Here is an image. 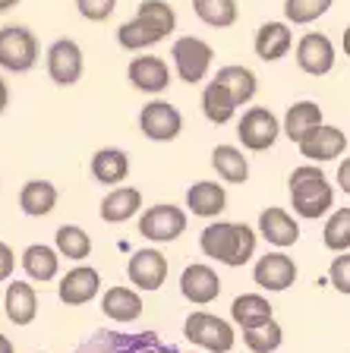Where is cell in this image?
Wrapping results in <instances>:
<instances>
[{
	"mask_svg": "<svg viewBox=\"0 0 350 353\" xmlns=\"http://www.w3.org/2000/svg\"><path fill=\"white\" fill-rule=\"evenodd\" d=\"M199 250L208 259H218L224 265H246L255 252V234L246 224H231V221H218L208 224L199 236Z\"/></svg>",
	"mask_w": 350,
	"mask_h": 353,
	"instance_id": "6da1fadb",
	"label": "cell"
},
{
	"mask_svg": "<svg viewBox=\"0 0 350 353\" xmlns=\"http://www.w3.org/2000/svg\"><path fill=\"white\" fill-rule=\"evenodd\" d=\"M287 183H291L293 212L303 214V218H322L331 208V202H335V190H331L329 176L322 174L315 164L293 168Z\"/></svg>",
	"mask_w": 350,
	"mask_h": 353,
	"instance_id": "7a4b0ae2",
	"label": "cell"
},
{
	"mask_svg": "<svg viewBox=\"0 0 350 353\" xmlns=\"http://www.w3.org/2000/svg\"><path fill=\"white\" fill-rule=\"evenodd\" d=\"M73 353H177L174 347H164L155 331L142 334H120V331H95L88 341H82Z\"/></svg>",
	"mask_w": 350,
	"mask_h": 353,
	"instance_id": "3957f363",
	"label": "cell"
},
{
	"mask_svg": "<svg viewBox=\"0 0 350 353\" xmlns=\"http://www.w3.org/2000/svg\"><path fill=\"white\" fill-rule=\"evenodd\" d=\"M171 57H174L177 76H180L183 82L196 85V82H202L205 73H208L215 51H212V44L202 41V38L183 35V38H177V41H174V48H171Z\"/></svg>",
	"mask_w": 350,
	"mask_h": 353,
	"instance_id": "277c9868",
	"label": "cell"
},
{
	"mask_svg": "<svg viewBox=\"0 0 350 353\" xmlns=\"http://www.w3.org/2000/svg\"><path fill=\"white\" fill-rule=\"evenodd\" d=\"M38 60V41L26 26H3L0 29V66L10 73H26Z\"/></svg>",
	"mask_w": 350,
	"mask_h": 353,
	"instance_id": "5b68a950",
	"label": "cell"
},
{
	"mask_svg": "<svg viewBox=\"0 0 350 353\" xmlns=\"http://www.w3.org/2000/svg\"><path fill=\"white\" fill-rule=\"evenodd\" d=\"M183 334L202 350L212 353H227L233 347V328L224 319L212 316V312H193L183 325Z\"/></svg>",
	"mask_w": 350,
	"mask_h": 353,
	"instance_id": "8992f818",
	"label": "cell"
},
{
	"mask_svg": "<svg viewBox=\"0 0 350 353\" xmlns=\"http://www.w3.org/2000/svg\"><path fill=\"white\" fill-rule=\"evenodd\" d=\"M278 132H281V126H278V117L269 108H249L246 114H243L240 126H237V136H240V142L249 152H265V148H271L278 139Z\"/></svg>",
	"mask_w": 350,
	"mask_h": 353,
	"instance_id": "52a82bcc",
	"label": "cell"
},
{
	"mask_svg": "<svg viewBox=\"0 0 350 353\" xmlns=\"http://www.w3.org/2000/svg\"><path fill=\"white\" fill-rule=\"evenodd\" d=\"M139 130L146 132L148 139H155V142H171V139L180 136L183 117H180V110H177L174 104L152 101V104L142 108V114H139Z\"/></svg>",
	"mask_w": 350,
	"mask_h": 353,
	"instance_id": "ba28073f",
	"label": "cell"
},
{
	"mask_svg": "<svg viewBox=\"0 0 350 353\" xmlns=\"http://www.w3.org/2000/svg\"><path fill=\"white\" fill-rule=\"evenodd\" d=\"M183 230H186V214L174 205H155L139 221V234L148 236L152 243H171Z\"/></svg>",
	"mask_w": 350,
	"mask_h": 353,
	"instance_id": "9c48e42d",
	"label": "cell"
},
{
	"mask_svg": "<svg viewBox=\"0 0 350 353\" xmlns=\"http://www.w3.org/2000/svg\"><path fill=\"white\" fill-rule=\"evenodd\" d=\"M300 145V154L309 158V161H335L341 158L344 148H347V139L338 126H329V123H319L297 142Z\"/></svg>",
	"mask_w": 350,
	"mask_h": 353,
	"instance_id": "30bf717a",
	"label": "cell"
},
{
	"mask_svg": "<svg viewBox=\"0 0 350 353\" xmlns=\"http://www.w3.org/2000/svg\"><path fill=\"white\" fill-rule=\"evenodd\" d=\"M297 66L309 76H325L331 73L335 66V44L329 35H319V32H309V35L300 38L297 44Z\"/></svg>",
	"mask_w": 350,
	"mask_h": 353,
	"instance_id": "8fae6325",
	"label": "cell"
},
{
	"mask_svg": "<svg viewBox=\"0 0 350 353\" xmlns=\"http://www.w3.org/2000/svg\"><path fill=\"white\" fill-rule=\"evenodd\" d=\"M48 73L57 85H76L82 76V48L70 38H60L48 51Z\"/></svg>",
	"mask_w": 350,
	"mask_h": 353,
	"instance_id": "7c38bea8",
	"label": "cell"
},
{
	"mask_svg": "<svg viewBox=\"0 0 350 353\" xmlns=\"http://www.w3.org/2000/svg\"><path fill=\"white\" fill-rule=\"evenodd\" d=\"M253 278L262 290H287L297 281V265L284 252H269V256H262L255 262Z\"/></svg>",
	"mask_w": 350,
	"mask_h": 353,
	"instance_id": "4fadbf2b",
	"label": "cell"
},
{
	"mask_svg": "<svg viewBox=\"0 0 350 353\" xmlns=\"http://www.w3.org/2000/svg\"><path fill=\"white\" fill-rule=\"evenodd\" d=\"M126 274L139 290H158L168 278V259L158 250H139L126 265Z\"/></svg>",
	"mask_w": 350,
	"mask_h": 353,
	"instance_id": "5bb4252c",
	"label": "cell"
},
{
	"mask_svg": "<svg viewBox=\"0 0 350 353\" xmlns=\"http://www.w3.org/2000/svg\"><path fill=\"white\" fill-rule=\"evenodd\" d=\"M168 35L171 32L164 29V26H158L155 19L136 13L130 22H124V26L117 29V44L126 48V51H146V48L158 44L161 38H168Z\"/></svg>",
	"mask_w": 350,
	"mask_h": 353,
	"instance_id": "9a60e30c",
	"label": "cell"
},
{
	"mask_svg": "<svg viewBox=\"0 0 350 353\" xmlns=\"http://www.w3.org/2000/svg\"><path fill=\"white\" fill-rule=\"evenodd\" d=\"M180 290L190 303L205 306V303H212L221 294V281L208 265H186L180 274Z\"/></svg>",
	"mask_w": 350,
	"mask_h": 353,
	"instance_id": "2e32d148",
	"label": "cell"
},
{
	"mask_svg": "<svg viewBox=\"0 0 350 353\" xmlns=\"http://www.w3.org/2000/svg\"><path fill=\"white\" fill-rule=\"evenodd\" d=\"M98 287H101V278H98L95 268L79 265L73 272H66L64 281H60V300H64L66 306H82V303L95 300Z\"/></svg>",
	"mask_w": 350,
	"mask_h": 353,
	"instance_id": "e0dca14e",
	"label": "cell"
},
{
	"mask_svg": "<svg viewBox=\"0 0 350 353\" xmlns=\"http://www.w3.org/2000/svg\"><path fill=\"white\" fill-rule=\"evenodd\" d=\"M126 76H130L133 85L148 92V95H158L171 85V70L161 57H136L126 70Z\"/></svg>",
	"mask_w": 350,
	"mask_h": 353,
	"instance_id": "ac0fdd59",
	"label": "cell"
},
{
	"mask_svg": "<svg viewBox=\"0 0 350 353\" xmlns=\"http://www.w3.org/2000/svg\"><path fill=\"white\" fill-rule=\"evenodd\" d=\"M259 234H262L269 243L281 246V250H284V246H293V243L300 240L297 221H293L284 208H265V212L259 214Z\"/></svg>",
	"mask_w": 350,
	"mask_h": 353,
	"instance_id": "d6986e66",
	"label": "cell"
},
{
	"mask_svg": "<svg viewBox=\"0 0 350 353\" xmlns=\"http://www.w3.org/2000/svg\"><path fill=\"white\" fill-rule=\"evenodd\" d=\"M293 44V35L287 29V22H265L262 29L255 32V54L271 63V60H281Z\"/></svg>",
	"mask_w": 350,
	"mask_h": 353,
	"instance_id": "ffe728a7",
	"label": "cell"
},
{
	"mask_svg": "<svg viewBox=\"0 0 350 353\" xmlns=\"http://www.w3.org/2000/svg\"><path fill=\"white\" fill-rule=\"evenodd\" d=\"M3 309L13 325H32L38 312V296L32 290V284H22V281H13L7 287V296H3Z\"/></svg>",
	"mask_w": 350,
	"mask_h": 353,
	"instance_id": "44dd1931",
	"label": "cell"
},
{
	"mask_svg": "<svg viewBox=\"0 0 350 353\" xmlns=\"http://www.w3.org/2000/svg\"><path fill=\"white\" fill-rule=\"evenodd\" d=\"M142 208V192L133 190V186H117L114 192L101 199V218L108 224H120V221H130L133 214Z\"/></svg>",
	"mask_w": 350,
	"mask_h": 353,
	"instance_id": "7402d4cb",
	"label": "cell"
},
{
	"mask_svg": "<svg viewBox=\"0 0 350 353\" xmlns=\"http://www.w3.org/2000/svg\"><path fill=\"white\" fill-rule=\"evenodd\" d=\"M224 186L221 183H193L190 190H186V205L193 208V214H199V218H215V214L224 212Z\"/></svg>",
	"mask_w": 350,
	"mask_h": 353,
	"instance_id": "603a6c76",
	"label": "cell"
},
{
	"mask_svg": "<svg viewBox=\"0 0 350 353\" xmlns=\"http://www.w3.org/2000/svg\"><path fill=\"white\" fill-rule=\"evenodd\" d=\"M240 108L237 104V98H233V92L224 85V82L212 79L208 85H205L202 92V110H205V117L212 120V123H227V120L233 117V110Z\"/></svg>",
	"mask_w": 350,
	"mask_h": 353,
	"instance_id": "cb8c5ba5",
	"label": "cell"
},
{
	"mask_svg": "<svg viewBox=\"0 0 350 353\" xmlns=\"http://www.w3.org/2000/svg\"><path fill=\"white\" fill-rule=\"evenodd\" d=\"M126 174H130V161H126V154L120 148H101V152L92 158V176H95L98 183H124Z\"/></svg>",
	"mask_w": 350,
	"mask_h": 353,
	"instance_id": "d4e9b609",
	"label": "cell"
},
{
	"mask_svg": "<svg viewBox=\"0 0 350 353\" xmlns=\"http://www.w3.org/2000/svg\"><path fill=\"white\" fill-rule=\"evenodd\" d=\"M19 205L26 214L41 218V214L54 212V205H57V190H54V183H48V180H29L19 192Z\"/></svg>",
	"mask_w": 350,
	"mask_h": 353,
	"instance_id": "484cf974",
	"label": "cell"
},
{
	"mask_svg": "<svg viewBox=\"0 0 350 353\" xmlns=\"http://www.w3.org/2000/svg\"><path fill=\"white\" fill-rule=\"evenodd\" d=\"M231 319L240 325L243 331L246 328H255V325H265L271 319V303L259 294H243L233 300L231 306Z\"/></svg>",
	"mask_w": 350,
	"mask_h": 353,
	"instance_id": "4316f807",
	"label": "cell"
},
{
	"mask_svg": "<svg viewBox=\"0 0 350 353\" xmlns=\"http://www.w3.org/2000/svg\"><path fill=\"white\" fill-rule=\"evenodd\" d=\"M101 309L104 316L114 319V322H133L142 312V300L133 294L130 287H110L108 294L101 296Z\"/></svg>",
	"mask_w": 350,
	"mask_h": 353,
	"instance_id": "83f0119b",
	"label": "cell"
},
{
	"mask_svg": "<svg viewBox=\"0 0 350 353\" xmlns=\"http://www.w3.org/2000/svg\"><path fill=\"white\" fill-rule=\"evenodd\" d=\"M322 123V108L315 101H297L293 108H287L284 117V136L291 142H300L313 126Z\"/></svg>",
	"mask_w": 350,
	"mask_h": 353,
	"instance_id": "f1b7e54d",
	"label": "cell"
},
{
	"mask_svg": "<svg viewBox=\"0 0 350 353\" xmlns=\"http://www.w3.org/2000/svg\"><path fill=\"white\" fill-rule=\"evenodd\" d=\"M22 268L29 272V278L35 281H54L57 278V268H60V259L51 246H44V243H35L29 250L22 252Z\"/></svg>",
	"mask_w": 350,
	"mask_h": 353,
	"instance_id": "f546056e",
	"label": "cell"
},
{
	"mask_svg": "<svg viewBox=\"0 0 350 353\" xmlns=\"http://www.w3.org/2000/svg\"><path fill=\"white\" fill-rule=\"evenodd\" d=\"M212 164H215V170H218V176H224L227 183H246L249 164H246V158H243L240 148L218 145L212 152Z\"/></svg>",
	"mask_w": 350,
	"mask_h": 353,
	"instance_id": "4dcf8cb0",
	"label": "cell"
},
{
	"mask_svg": "<svg viewBox=\"0 0 350 353\" xmlns=\"http://www.w3.org/2000/svg\"><path fill=\"white\" fill-rule=\"evenodd\" d=\"M193 13L212 29H227L237 22V3L233 0H193Z\"/></svg>",
	"mask_w": 350,
	"mask_h": 353,
	"instance_id": "1f68e13d",
	"label": "cell"
},
{
	"mask_svg": "<svg viewBox=\"0 0 350 353\" xmlns=\"http://www.w3.org/2000/svg\"><path fill=\"white\" fill-rule=\"evenodd\" d=\"M215 79L224 82V85L231 88L237 104L253 101V95H255V73L253 70H246V66H221Z\"/></svg>",
	"mask_w": 350,
	"mask_h": 353,
	"instance_id": "d6a6232c",
	"label": "cell"
},
{
	"mask_svg": "<svg viewBox=\"0 0 350 353\" xmlns=\"http://www.w3.org/2000/svg\"><path fill=\"white\" fill-rule=\"evenodd\" d=\"M243 341H246V347L253 353H275L281 347V341H284V331H281V325L275 319H269L265 325H255V328L243 331Z\"/></svg>",
	"mask_w": 350,
	"mask_h": 353,
	"instance_id": "836d02e7",
	"label": "cell"
},
{
	"mask_svg": "<svg viewBox=\"0 0 350 353\" xmlns=\"http://www.w3.org/2000/svg\"><path fill=\"white\" fill-rule=\"evenodd\" d=\"M57 252L66 259H88L92 252V240L82 228H73V224H64L57 230Z\"/></svg>",
	"mask_w": 350,
	"mask_h": 353,
	"instance_id": "e575fe53",
	"label": "cell"
},
{
	"mask_svg": "<svg viewBox=\"0 0 350 353\" xmlns=\"http://www.w3.org/2000/svg\"><path fill=\"white\" fill-rule=\"evenodd\" d=\"M325 246L331 252H347L350 250V208H338L325 224Z\"/></svg>",
	"mask_w": 350,
	"mask_h": 353,
	"instance_id": "d590c367",
	"label": "cell"
},
{
	"mask_svg": "<svg viewBox=\"0 0 350 353\" xmlns=\"http://www.w3.org/2000/svg\"><path fill=\"white\" fill-rule=\"evenodd\" d=\"M331 7V0H284V16L293 26H307V22L325 16Z\"/></svg>",
	"mask_w": 350,
	"mask_h": 353,
	"instance_id": "8d00e7d4",
	"label": "cell"
},
{
	"mask_svg": "<svg viewBox=\"0 0 350 353\" xmlns=\"http://www.w3.org/2000/svg\"><path fill=\"white\" fill-rule=\"evenodd\" d=\"M76 7H79V13L86 16L88 22H104L114 13L117 0H76Z\"/></svg>",
	"mask_w": 350,
	"mask_h": 353,
	"instance_id": "74e56055",
	"label": "cell"
},
{
	"mask_svg": "<svg viewBox=\"0 0 350 353\" xmlns=\"http://www.w3.org/2000/svg\"><path fill=\"white\" fill-rule=\"evenodd\" d=\"M329 281L335 284V290H341V294H350V252H341V256L331 262Z\"/></svg>",
	"mask_w": 350,
	"mask_h": 353,
	"instance_id": "f35d334b",
	"label": "cell"
},
{
	"mask_svg": "<svg viewBox=\"0 0 350 353\" xmlns=\"http://www.w3.org/2000/svg\"><path fill=\"white\" fill-rule=\"evenodd\" d=\"M13 268H16L13 250H10L7 243H0V281H7L10 274H13Z\"/></svg>",
	"mask_w": 350,
	"mask_h": 353,
	"instance_id": "ab89813d",
	"label": "cell"
},
{
	"mask_svg": "<svg viewBox=\"0 0 350 353\" xmlns=\"http://www.w3.org/2000/svg\"><path fill=\"white\" fill-rule=\"evenodd\" d=\"M338 186L350 196V158H344V164L338 168Z\"/></svg>",
	"mask_w": 350,
	"mask_h": 353,
	"instance_id": "60d3db41",
	"label": "cell"
},
{
	"mask_svg": "<svg viewBox=\"0 0 350 353\" xmlns=\"http://www.w3.org/2000/svg\"><path fill=\"white\" fill-rule=\"evenodd\" d=\"M7 104H10V88H7V82L0 79V114L7 110Z\"/></svg>",
	"mask_w": 350,
	"mask_h": 353,
	"instance_id": "b9f144b4",
	"label": "cell"
},
{
	"mask_svg": "<svg viewBox=\"0 0 350 353\" xmlns=\"http://www.w3.org/2000/svg\"><path fill=\"white\" fill-rule=\"evenodd\" d=\"M0 353H13V344H10L3 334H0Z\"/></svg>",
	"mask_w": 350,
	"mask_h": 353,
	"instance_id": "7bdbcfd3",
	"label": "cell"
},
{
	"mask_svg": "<svg viewBox=\"0 0 350 353\" xmlns=\"http://www.w3.org/2000/svg\"><path fill=\"white\" fill-rule=\"evenodd\" d=\"M344 54H347V57H350V26H347V29H344Z\"/></svg>",
	"mask_w": 350,
	"mask_h": 353,
	"instance_id": "ee69618b",
	"label": "cell"
},
{
	"mask_svg": "<svg viewBox=\"0 0 350 353\" xmlns=\"http://www.w3.org/2000/svg\"><path fill=\"white\" fill-rule=\"evenodd\" d=\"M16 3H19V0H0V13H3V10H10V7H16Z\"/></svg>",
	"mask_w": 350,
	"mask_h": 353,
	"instance_id": "f6af8a7d",
	"label": "cell"
}]
</instances>
